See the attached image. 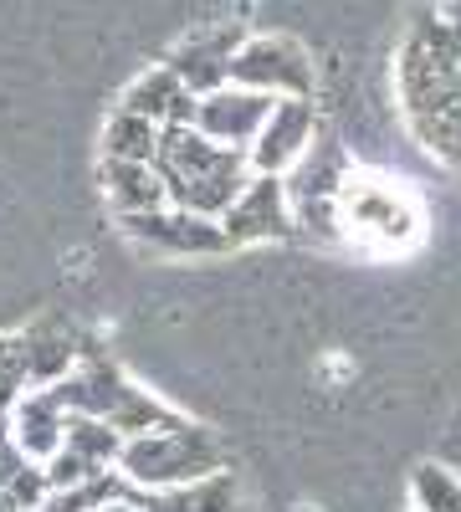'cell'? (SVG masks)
<instances>
[{
	"label": "cell",
	"mask_w": 461,
	"mask_h": 512,
	"mask_svg": "<svg viewBox=\"0 0 461 512\" xmlns=\"http://www.w3.org/2000/svg\"><path fill=\"white\" fill-rule=\"evenodd\" d=\"M154 169H159L164 190H170V205L195 210V216H211V221L226 216L251 180L246 149L211 144L200 128H164Z\"/></svg>",
	"instance_id": "cell-1"
},
{
	"label": "cell",
	"mask_w": 461,
	"mask_h": 512,
	"mask_svg": "<svg viewBox=\"0 0 461 512\" xmlns=\"http://www.w3.org/2000/svg\"><path fill=\"white\" fill-rule=\"evenodd\" d=\"M333 226L344 241L364 246V251H410L426 236V210L410 195V185L374 175V169H349L333 185Z\"/></svg>",
	"instance_id": "cell-2"
},
{
	"label": "cell",
	"mask_w": 461,
	"mask_h": 512,
	"mask_svg": "<svg viewBox=\"0 0 461 512\" xmlns=\"http://www.w3.org/2000/svg\"><path fill=\"white\" fill-rule=\"evenodd\" d=\"M216 472H226V446L216 441V431L195 425L190 415H180L164 431L123 441L118 451V477L134 492H170V487L216 477Z\"/></svg>",
	"instance_id": "cell-3"
},
{
	"label": "cell",
	"mask_w": 461,
	"mask_h": 512,
	"mask_svg": "<svg viewBox=\"0 0 461 512\" xmlns=\"http://www.w3.org/2000/svg\"><path fill=\"white\" fill-rule=\"evenodd\" d=\"M123 241H134V251L159 256V262H200V256H226L231 241L221 231V221L195 216L180 205H159L144 216H118Z\"/></svg>",
	"instance_id": "cell-4"
},
{
	"label": "cell",
	"mask_w": 461,
	"mask_h": 512,
	"mask_svg": "<svg viewBox=\"0 0 461 512\" xmlns=\"http://www.w3.org/2000/svg\"><path fill=\"white\" fill-rule=\"evenodd\" d=\"M231 82L267 98H313V57L292 36H246L231 57Z\"/></svg>",
	"instance_id": "cell-5"
},
{
	"label": "cell",
	"mask_w": 461,
	"mask_h": 512,
	"mask_svg": "<svg viewBox=\"0 0 461 512\" xmlns=\"http://www.w3.org/2000/svg\"><path fill=\"white\" fill-rule=\"evenodd\" d=\"M318 139V108L313 98H277L262 134L251 139L246 159H251V175H287V169H298L308 159Z\"/></svg>",
	"instance_id": "cell-6"
},
{
	"label": "cell",
	"mask_w": 461,
	"mask_h": 512,
	"mask_svg": "<svg viewBox=\"0 0 461 512\" xmlns=\"http://www.w3.org/2000/svg\"><path fill=\"white\" fill-rule=\"evenodd\" d=\"M298 216H292V195H287V180L282 175H251L246 190L236 195V205L221 216V231L236 246H257V241H282L292 236Z\"/></svg>",
	"instance_id": "cell-7"
},
{
	"label": "cell",
	"mask_w": 461,
	"mask_h": 512,
	"mask_svg": "<svg viewBox=\"0 0 461 512\" xmlns=\"http://www.w3.org/2000/svg\"><path fill=\"white\" fill-rule=\"evenodd\" d=\"M272 103H277V98L226 82V88H216V93H205V98H200V108H195V128H200V134L211 139V144L251 149V139L262 134V123H267Z\"/></svg>",
	"instance_id": "cell-8"
},
{
	"label": "cell",
	"mask_w": 461,
	"mask_h": 512,
	"mask_svg": "<svg viewBox=\"0 0 461 512\" xmlns=\"http://www.w3.org/2000/svg\"><path fill=\"white\" fill-rule=\"evenodd\" d=\"M241 41H246L241 26H221V31L190 36V41H180V47L164 57V67H170L195 98H205V93H216V88L231 82V57H236Z\"/></svg>",
	"instance_id": "cell-9"
},
{
	"label": "cell",
	"mask_w": 461,
	"mask_h": 512,
	"mask_svg": "<svg viewBox=\"0 0 461 512\" xmlns=\"http://www.w3.org/2000/svg\"><path fill=\"white\" fill-rule=\"evenodd\" d=\"M6 431H11V441L26 461L47 466L67 446V410H62L57 390H26L6 415Z\"/></svg>",
	"instance_id": "cell-10"
},
{
	"label": "cell",
	"mask_w": 461,
	"mask_h": 512,
	"mask_svg": "<svg viewBox=\"0 0 461 512\" xmlns=\"http://www.w3.org/2000/svg\"><path fill=\"white\" fill-rule=\"evenodd\" d=\"M118 108H129V113H139V118H149V123H159V128H195L200 98L185 88L170 67L159 62V67L139 72L129 88L118 93Z\"/></svg>",
	"instance_id": "cell-11"
},
{
	"label": "cell",
	"mask_w": 461,
	"mask_h": 512,
	"mask_svg": "<svg viewBox=\"0 0 461 512\" xmlns=\"http://www.w3.org/2000/svg\"><path fill=\"white\" fill-rule=\"evenodd\" d=\"M98 185L103 200L113 205V216H144V210L170 205V190H164L154 164H123V159H103L98 164Z\"/></svg>",
	"instance_id": "cell-12"
},
{
	"label": "cell",
	"mask_w": 461,
	"mask_h": 512,
	"mask_svg": "<svg viewBox=\"0 0 461 512\" xmlns=\"http://www.w3.org/2000/svg\"><path fill=\"white\" fill-rule=\"evenodd\" d=\"M134 497H139V512H241V492L231 472L200 477L170 492H134Z\"/></svg>",
	"instance_id": "cell-13"
},
{
	"label": "cell",
	"mask_w": 461,
	"mask_h": 512,
	"mask_svg": "<svg viewBox=\"0 0 461 512\" xmlns=\"http://www.w3.org/2000/svg\"><path fill=\"white\" fill-rule=\"evenodd\" d=\"M26 338V374H31V390H52L77 369V349H72V333L57 323H36L21 333Z\"/></svg>",
	"instance_id": "cell-14"
},
{
	"label": "cell",
	"mask_w": 461,
	"mask_h": 512,
	"mask_svg": "<svg viewBox=\"0 0 461 512\" xmlns=\"http://www.w3.org/2000/svg\"><path fill=\"white\" fill-rule=\"evenodd\" d=\"M159 139L164 128L129 113V108H113L103 123V159H123V164H154L159 159Z\"/></svg>",
	"instance_id": "cell-15"
},
{
	"label": "cell",
	"mask_w": 461,
	"mask_h": 512,
	"mask_svg": "<svg viewBox=\"0 0 461 512\" xmlns=\"http://www.w3.org/2000/svg\"><path fill=\"white\" fill-rule=\"evenodd\" d=\"M67 451H77L82 461H93L98 472H118L123 436L113 431L108 420H93V415H67Z\"/></svg>",
	"instance_id": "cell-16"
},
{
	"label": "cell",
	"mask_w": 461,
	"mask_h": 512,
	"mask_svg": "<svg viewBox=\"0 0 461 512\" xmlns=\"http://www.w3.org/2000/svg\"><path fill=\"white\" fill-rule=\"evenodd\" d=\"M410 502L415 512H461V477L446 472V466H415L410 477Z\"/></svg>",
	"instance_id": "cell-17"
},
{
	"label": "cell",
	"mask_w": 461,
	"mask_h": 512,
	"mask_svg": "<svg viewBox=\"0 0 461 512\" xmlns=\"http://www.w3.org/2000/svg\"><path fill=\"white\" fill-rule=\"evenodd\" d=\"M31 390L26 374V338L21 333H0V415H11V405Z\"/></svg>",
	"instance_id": "cell-18"
},
{
	"label": "cell",
	"mask_w": 461,
	"mask_h": 512,
	"mask_svg": "<svg viewBox=\"0 0 461 512\" xmlns=\"http://www.w3.org/2000/svg\"><path fill=\"white\" fill-rule=\"evenodd\" d=\"M93 512H139V497L129 492V497H113V502H103V507H93Z\"/></svg>",
	"instance_id": "cell-19"
},
{
	"label": "cell",
	"mask_w": 461,
	"mask_h": 512,
	"mask_svg": "<svg viewBox=\"0 0 461 512\" xmlns=\"http://www.w3.org/2000/svg\"><path fill=\"white\" fill-rule=\"evenodd\" d=\"M0 512H16V502H11L6 492H0Z\"/></svg>",
	"instance_id": "cell-20"
}]
</instances>
